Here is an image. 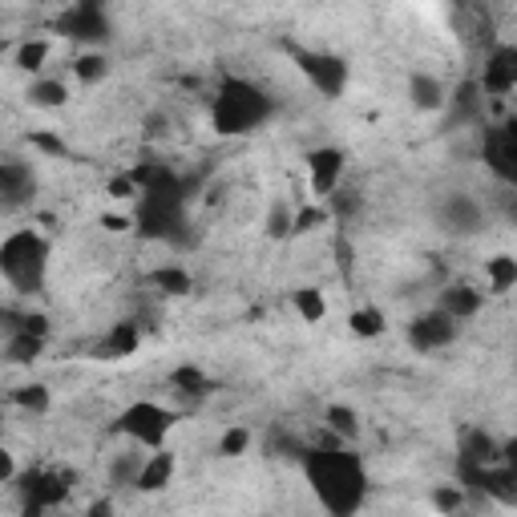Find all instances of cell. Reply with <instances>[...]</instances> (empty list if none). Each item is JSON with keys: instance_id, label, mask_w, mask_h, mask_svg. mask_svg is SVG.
<instances>
[{"instance_id": "6da1fadb", "label": "cell", "mask_w": 517, "mask_h": 517, "mask_svg": "<svg viewBox=\"0 0 517 517\" xmlns=\"http://www.w3.org/2000/svg\"><path fill=\"white\" fill-rule=\"evenodd\" d=\"M299 469L312 485L316 501L332 513V517H352L356 509H364L368 501V469L360 461V453H352L344 441H328V445H312L299 453Z\"/></svg>"}, {"instance_id": "7a4b0ae2", "label": "cell", "mask_w": 517, "mask_h": 517, "mask_svg": "<svg viewBox=\"0 0 517 517\" xmlns=\"http://www.w3.org/2000/svg\"><path fill=\"white\" fill-rule=\"evenodd\" d=\"M130 174L142 186L134 202V231L142 239L186 243V202H190L186 182L166 166H138Z\"/></svg>"}, {"instance_id": "3957f363", "label": "cell", "mask_w": 517, "mask_h": 517, "mask_svg": "<svg viewBox=\"0 0 517 517\" xmlns=\"http://www.w3.org/2000/svg\"><path fill=\"white\" fill-rule=\"evenodd\" d=\"M275 118V97L247 81V77H223L215 97H211V126L223 138H247L263 130Z\"/></svg>"}, {"instance_id": "277c9868", "label": "cell", "mask_w": 517, "mask_h": 517, "mask_svg": "<svg viewBox=\"0 0 517 517\" xmlns=\"http://www.w3.org/2000/svg\"><path fill=\"white\" fill-rule=\"evenodd\" d=\"M49 259H53V243L33 231V227H17L0 243V275L17 295H37L49 283Z\"/></svg>"}, {"instance_id": "5b68a950", "label": "cell", "mask_w": 517, "mask_h": 517, "mask_svg": "<svg viewBox=\"0 0 517 517\" xmlns=\"http://www.w3.org/2000/svg\"><path fill=\"white\" fill-rule=\"evenodd\" d=\"M178 425V412L170 404H158V400H134L118 412L114 421V433L126 437L130 445H142V449H166L170 433Z\"/></svg>"}, {"instance_id": "8992f818", "label": "cell", "mask_w": 517, "mask_h": 517, "mask_svg": "<svg viewBox=\"0 0 517 517\" xmlns=\"http://www.w3.org/2000/svg\"><path fill=\"white\" fill-rule=\"evenodd\" d=\"M283 53L291 57V65L307 77L320 97L328 101H340L348 81H352V65L340 57V53H328V49H307V45H295V41H283Z\"/></svg>"}, {"instance_id": "52a82bcc", "label": "cell", "mask_w": 517, "mask_h": 517, "mask_svg": "<svg viewBox=\"0 0 517 517\" xmlns=\"http://www.w3.org/2000/svg\"><path fill=\"white\" fill-rule=\"evenodd\" d=\"M433 219H437V227H441L445 235H453V239H473V235H481L485 223H489L481 198L469 194V190H445V194L437 198V206H433Z\"/></svg>"}, {"instance_id": "ba28073f", "label": "cell", "mask_w": 517, "mask_h": 517, "mask_svg": "<svg viewBox=\"0 0 517 517\" xmlns=\"http://www.w3.org/2000/svg\"><path fill=\"white\" fill-rule=\"evenodd\" d=\"M57 29H61V37L81 41L89 49H101L114 37V21H110L106 0H73V5L61 13Z\"/></svg>"}, {"instance_id": "9c48e42d", "label": "cell", "mask_w": 517, "mask_h": 517, "mask_svg": "<svg viewBox=\"0 0 517 517\" xmlns=\"http://www.w3.org/2000/svg\"><path fill=\"white\" fill-rule=\"evenodd\" d=\"M404 336H408V348H412V352L433 356V352L453 348V340L461 336V320H453L445 307H433V312L412 316V324H408Z\"/></svg>"}, {"instance_id": "30bf717a", "label": "cell", "mask_w": 517, "mask_h": 517, "mask_svg": "<svg viewBox=\"0 0 517 517\" xmlns=\"http://www.w3.org/2000/svg\"><path fill=\"white\" fill-rule=\"evenodd\" d=\"M69 477L65 473H49V469H25L9 489L21 493V509L25 513H49L57 505H65L69 497Z\"/></svg>"}, {"instance_id": "8fae6325", "label": "cell", "mask_w": 517, "mask_h": 517, "mask_svg": "<svg viewBox=\"0 0 517 517\" xmlns=\"http://www.w3.org/2000/svg\"><path fill=\"white\" fill-rule=\"evenodd\" d=\"M307 186L320 202H328L340 186H344V170H348V154L340 146H316L307 150Z\"/></svg>"}, {"instance_id": "7c38bea8", "label": "cell", "mask_w": 517, "mask_h": 517, "mask_svg": "<svg viewBox=\"0 0 517 517\" xmlns=\"http://www.w3.org/2000/svg\"><path fill=\"white\" fill-rule=\"evenodd\" d=\"M41 182H37V170L17 158V154H5V162H0V202H5V211H21V206H29L37 198Z\"/></svg>"}, {"instance_id": "4fadbf2b", "label": "cell", "mask_w": 517, "mask_h": 517, "mask_svg": "<svg viewBox=\"0 0 517 517\" xmlns=\"http://www.w3.org/2000/svg\"><path fill=\"white\" fill-rule=\"evenodd\" d=\"M477 85L489 93V97H505L517 89V45H493L485 53V65H481V77Z\"/></svg>"}, {"instance_id": "5bb4252c", "label": "cell", "mask_w": 517, "mask_h": 517, "mask_svg": "<svg viewBox=\"0 0 517 517\" xmlns=\"http://www.w3.org/2000/svg\"><path fill=\"white\" fill-rule=\"evenodd\" d=\"M481 158H485V166L493 170V178L501 186H517V138L505 126H497V130L485 134Z\"/></svg>"}, {"instance_id": "9a60e30c", "label": "cell", "mask_w": 517, "mask_h": 517, "mask_svg": "<svg viewBox=\"0 0 517 517\" xmlns=\"http://www.w3.org/2000/svg\"><path fill=\"white\" fill-rule=\"evenodd\" d=\"M408 106L421 110V114H441L449 106V89L437 73L429 69H412L408 73Z\"/></svg>"}, {"instance_id": "2e32d148", "label": "cell", "mask_w": 517, "mask_h": 517, "mask_svg": "<svg viewBox=\"0 0 517 517\" xmlns=\"http://www.w3.org/2000/svg\"><path fill=\"white\" fill-rule=\"evenodd\" d=\"M146 457H150V449L142 453V445H130V449L114 453L110 465H106L110 489H138V477H142V469H146Z\"/></svg>"}, {"instance_id": "e0dca14e", "label": "cell", "mask_w": 517, "mask_h": 517, "mask_svg": "<svg viewBox=\"0 0 517 517\" xmlns=\"http://www.w3.org/2000/svg\"><path fill=\"white\" fill-rule=\"evenodd\" d=\"M437 307H445V312L453 316V320H473V316H481V307H485V291H477L473 283H449L445 291H441V299H437Z\"/></svg>"}, {"instance_id": "ac0fdd59", "label": "cell", "mask_w": 517, "mask_h": 517, "mask_svg": "<svg viewBox=\"0 0 517 517\" xmlns=\"http://www.w3.org/2000/svg\"><path fill=\"white\" fill-rule=\"evenodd\" d=\"M174 469H178V457L170 449H150L146 469L138 477V493H162L174 481Z\"/></svg>"}, {"instance_id": "d6986e66", "label": "cell", "mask_w": 517, "mask_h": 517, "mask_svg": "<svg viewBox=\"0 0 517 517\" xmlns=\"http://www.w3.org/2000/svg\"><path fill=\"white\" fill-rule=\"evenodd\" d=\"M45 340H49V336H37V332H29V328H9V336H5V360L17 364V368H29L33 360H41Z\"/></svg>"}, {"instance_id": "ffe728a7", "label": "cell", "mask_w": 517, "mask_h": 517, "mask_svg": "<svg viewBox=\"0 0 517 517\" xmlns=\"http://www.w3.org/2000/svg\"><path fill=\"white\" fill-rule=\"evenodd\" d=\"M29 106L33 110H65L69 106V85L61 81V77H45V73H37L33 81H29Z\"/></svg>"}, {"instance_id": "44dd1931", "label": "cell", "mask_w": 517, "mask_h": 517, "mask_svg": "<svg viewBox=\"0 0 517 517\" xmlns=\"http://www.w3.org/2000/svg\"><path fill=\"white\" fill-rule=\"evenodd\" d=\"M324 429L336 437V441H344V445H352V441H360V412L352 408V404H328L324 408Z\"/></svg>"}, {"instance_id": "7402d4cb", "label": "cell", "mask_w": 517, "mask_h": 517, "mask_svg": "<svg viewBox=\"0 0 517 517\" xmlns=\"http://www.w3.org/2000/svg\"><path fill=\"white\" fill-rule=\"evenodd\" d=\"M291 307H295V316H299L303 324H324V320H328V299H324V291L312 287V283H303V287L291 291Z\"/></svg>"}, {"instance_id": "603a6c76", "label": "cell", "mask_w": 517, "mask_h": 517, "mask_svg": "<svg viewBox=\"0 0 517 517\" xmlns=\"http://www.w3.org/2000/svg\"><path fill=\"white\" fill-rule=\"evenodd\" d=\"M49 57H53V45L45 41V37H25L17 49H13V65L21 69V73H45V65H49Z\"/></svg>"}, {"instance_id": "cb8c5ba5", "label": "cell", "mask_w": 517, "mask_h": 517, "mask_svg": "<svg viewBox=\"0 0 517 517\" xmlns=\"http://www.w3.org/2000/svg\"><path fill=\"white\" fill-rule=\"evenodd\" d=\"M485 283H489V291H493V295L513 291V287H517V259H513V255H505V251L489 255V259H485Z\"/></svg>"}, {"instance_id": "d4e9b609", "label": "cell", "mask_w": 517, "mask_h": 517, "mask_svg": "<svg viewBox=\"0 0 517 517\" xmlns=\"http://www.w3.org/2000/svg\"><path fill=\"white\" fill-rule=\"evenodd\" d=\"M9 400H13L21 412H29V417H45V412L53 408V392H49V384H41V380H29V384L13 388Z\"/></svg>"}, {"instance_id": "484cf974", "label": "cell", "mask_w": 517, "mask_h": 517, "mask_svg": "<svg viewBox=\"0 0 517 517\" xmlns=\"http://www.w3.org/2000/svg\"><path fill=\"white\" fill-rule=\"evenodd\" d=\"M348 332L356 336V340H376V336H384L388 332V320H384V312L380 307H352L348 312Z\"/></svg>"}, {"instance_id": "4316f807", "label": "cell", "mask_w": 517, "mask_h": 517, "mask_svg": "<svg viewBox=\"0 0 517 517\" xmlns=\"http://www.w3.org/2000/svg\"><path fill=\"white\" fill-rule=\"evenodd\" d=\"M138 348H142V332H138V324H134V320H122V324H114V328H110V336H106V360L134 356Z\"/></svg>"}, {"instance_id": "83f0119b", "label": "cell", "mask_w": 517, "mask_h": 517, "mask_svg": "<svg viewBox=\"0 0 517 517\" xmlns=\"http://www.w3.org/2000/svg\"><path fill=\"white\" fill-rule=\"evenodd\" d=\"M336 215H332V206L328 202H307V206H295V223H291V239L299 235H312L320 227H328Z\"/></svg>"}, {"instance_id": "f1b7e54d", "label": "cell", "mask_w": 517, "mask_h": 517, "mask_svg": "<svg viewBox=\"0 0 517 517\" xmlns=\"http://www.w3.org/2000/svg\"><path fill=\"white\" fill-rule=\"evenodd\" d=\"M73 77H77L81 85H97V81H106V77H110V57L101 53V49H85V53H77V61H73Z\"/></svg>"}, {"instance_id": "f546056e", "label": "cell", "mask_w": 517, "mask_h": 517, "mask_svg": "<svg viewBox=\"0 0 517 517\" xmlns=\"http://www.w3.org/2000/svg\"><path fill=\"white\" fill-rule=\"evenodd\" d=\"M150 283L162 291V295H190L194 291V275L186 271V267H174V263H166V267H158L154 275H150Z\"/></svg>"}, {"instance_id": "4dcf8cb0", "label": "cell", "mask_w": 517, "mask_h": 517, "mask_svg": "<svg viewBox=\"0 0 517 517\" xmlns=\"http://www.w3.org/2000/svg\"><path fill=\"white\" fill-rule=\"evenodd\" d=\"M170 388H178V392H186V396H206V392H211V380H206L202 368L182 364V368L170 372Z\"/></svg>"}, {"instance_id": "1f68e13d", "label": "cell", "mask_w": 517, "mask_h": 517, "mask_svg": "<svg viewBox=\"0 0 517 517\" xmlns=\"http://www.w3.org/2000/svg\"><path fill=\"white\" fill-rule=\"evenodd\" d=\"M429 501H433L437 513H461V509L469 505V489H465L461 481H457V485H433Z\"/></svg>"}, {"instance_id": "d6a6232c", "label": "cell", "mask_w": 517, "mask_h": 517, "mask_svg": "<svg viewBox=\"0 0 517 517\" xmlns=\"http://www.w3.org/2000/svg\"><path fill=\"white\" fill-rule=\"evenodd\" d=\"M291 223H295V206L287 198H275L267 211V239H291Z\"/></svg>"}, {"instance_id": "836d02e7", "label": "cell", "mask_w": 517, "mask_h": 517, "mask_svg": "<svg viewBox=\"0 0 517 517\" xmlns=\"http://www.w3.org/2000/svg\"><path fill=\"white\" fill-rule=\"evenodd\" d=\"M29 146L41 150V154H49V158H69L65 138H57L53 130H33V134H29Z\"/></svg>"}, {"instance_id": "e575fe53", "label": "cell", "mask_w": 517, "mask_h": 517, "mask_svg": "<svg viewBox=\"0 0 517 517\" xmlns=\"http://www.w3.org/2000/svg\"><path fill=\"white\" fill-rule=\"evenodd\" d=\"M247 449H251V429H243V425H235V429H227L219 437V453L223 457H243Z\"/></svg>"}, {"instance_id": "d590c367", "label": "cell", "mask_w": 517, "mask_h": 517, "mask_svg": "<svg viewBox=\"0 0 517 517\" xmlns=\"http://www.w3.org/2000/svg\"><path fill=\"white\" fill-rule=\"evenodd\" d=\"M106 194H110L114 202H138L142 186H138V178H134V174H118V178H110Z\"/></svg>"}, {"instance_id": "8d00e7d4", "label": "cell", "mask_w": 517, "mask_h": 517, "mask_svg": "<svg viewBox=\"0 0 517 517\" xmlns=\"http://www.w3.org/2000/svg\"><path fill=\"white\" fill-rule=\"evenodd\" d=\"M328 206H332L336 219H352V215H360V194H352V190L340 186V190L328 198Z\"/></svg>"}, {"instance_id": "74e56055", "label": "cell", "mask_w": 517, "mask_h": 517, "mask_svg": "<svg viewBox=\"0 0 517 517\" xmlns=\"http://www.w3.org/2000/svg\"><path fill=\"white\" fill-rule=\"evenodd\" d=\"M21 477V469H17V457L9 453V449H0V485H13Z\"/></svg>"}, {"instance_id": "f35d334b", "label": "cell", "mask_w": 517, "mask_h": 517, "mask_svg": "<svg viewBox=\"0 0 517 517\" xmlns=\"http://www.w3.org/2000/svg\"><path fill=\"white\" fill-rule=\"evenodd\" d=\"M101 227H106L110 235H122V231H134V215H106V219H101Z\"/></svg>"}, {"instance_id": "ab89813d", "label": "cell", "mask_w": 517, "mask_h": 517, "mask_svg": "<svg viewBox=\"0 0 517 517\" xmlns=\"http://www.w3.org/2000/svg\"><path fill=\"white\" fill-rule=\"evenodd\" d=\"M501 461L517 473V437H509V441H501Z\"/></svg>"}, {"instance_id": "60d3db41", "label": "cell", "mask_w": 517, "mask_h": 517, "mask_svg": "<svg viewBox=\"0 0 517 517\" xmlns=\"http://www.w3.org/2000/svg\"><path fill=\"white\" fill-rule=\"evenodd\" d=\"M505 130H509V134H513V138H517V114H513V118H509V122H505Z\"/></svg>"}]
</instances>
